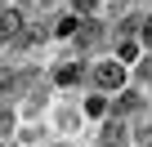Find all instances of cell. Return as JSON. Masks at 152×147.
Masks as SVG:
<instances>
[{"label":"cell","mask_w":152,"mask_h":147,"mask_svg":"<svg viewBox=\"0 0 152 147\" xmlns=\"http://www.w3.org/2000/svg\"><path fill=\"white\" fill-rule=\"evenodd\" d=\"M94 80H99L103 89H121V85H125V67H121L116 58H107V62L94 67Z\"/></svg>","instance_id":"6da1fadb"},{"label":"cell","mask_w":152,"mask_h":147,"mask_svg":"<svg viewBox=\"0 0 152 147\" xmlns=\"http://www.w3.org/2000/svg\"><path fill=\"white\" fill-rule=\"evenodd\" d=\"M18 31H23V14L18 9H0V45L18 40Z\"/></svg>","instance_id":"7a4b0ae2"},{"label":"cell","mask_w":152,"mask_h":147,"mask_svg":"<svg viewBox=\"0 0 152 147\" xmlns=\"http://www.w3.org/2000/svg\"><path fill=\"white\" fill-rule=\"evenodd\" d=\"M58 36H72V40H94V22L90 18H67L58 27Z\"/></svg>","instance_id":"3957f363"},{"label":"cell","mask_w":152,"mask_h":147,"mask_svg":"<svg viewBox=\"0 0 152 147\" xmlns=\"http://www.w3.org/2000/svg\"><path fill=\"white\" fill-rule=\"evenodd\" d=\"M54 80H58V85H76V80H81V62H63V67L54 71Z\"/></svg>","instance_id":"277c9868"},{"label":"cell","mask_w":152,"mask_h":147,"mask_svg":"<svg viewBox=\"0 0 152 147\" xmlns=\"http://www.w3.org/2000/svg\"><path fill=\"white\" fill-rule=\"evenodd\" d=\"M103 143H107V147L121 143V120H107V125H103Z\"/></svg>","instance_id":"5b68a950"},{"label":"cell","mask_w":152,"mask_h":147,"mask_svg":"<svg viewBox=\"0 0 152 147\" xmlns=\"http://www.w3.org/2000/svg\"><path fill=\"white\" fill-rule=\"evenodd\" d=\"M85 112H90V116H103V112H107V103H103V98H90V103H85Z\"/></svg>","instance_id":"8992f818"},{"label":"cell","mask_w":152,"mask_h":147,"mask_svg":"<svg viewBox=\"0 0 152 147\" xmlns=\"http://www.w3.org/2000/svg\"><path fill=\"white\" fill-rule=\"evenodd\" d=\"M134 143H139V147H152V125H143V129L134 134Z\"/></svg>","instance_id":"52a82bcc"},{"label":"cell","mask_w":152,"mask_h":147,"mask_svg":"<svg viewBox=\"0 0 152 147\" xmlns=\"http://www.w3.org/2000/svg\"><path fill=\"white\" fill-rule=\"evenodd\" d=\"M72 5H76V9H81V14H90V9L99 5V0H72Z\"/></svg>","instance_id":"ba28073f"},{"label":"cell","mask_w":152,"mask_h":147,"mask_svg":"<svg viewBox=\"0 0 152 147\" xmlns=\"http://www.w3.org/2000/svg\"><path fill=\"white\" fill-rule=\"evenodd\" d=\"M139 36H143V45L152 49V22H143V31H139Z\"/></svg>","instance_id":"9c48e42d"},{"label":"cell","mask_w":152,"mask_h":147,"mask_svg":"<svg viewBox=\"0 0 152 147\" xmlns=\"http://www.w3.org/2000/svg\"><path fill=\"white\" fill-rule=\"evenodd\" d=\"M36 5H54V0H36Z\"/></svg>","instance_id":"30bf717a"}]
</instances>
